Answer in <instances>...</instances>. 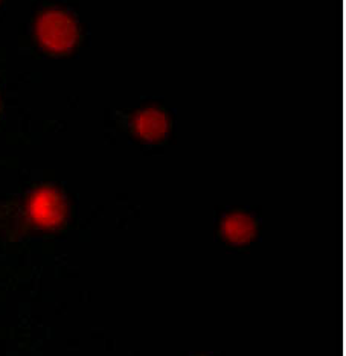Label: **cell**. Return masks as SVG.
<instances>
[{
	"instance_id": "6da1fadb",
	"label": "cell",
	"mask_w": 346,
	"mask_h": 356,
	"mask_svg": "<svg viewBox=\"0 0 346 356\" xmlns=\"http://www.w3.org/2000/svg\"><path fill=\"white\" fill-rule=\"evenodd\" d=\"M36 34L45 51L64 55L70 52L78 42V23L69 11L52 8L38 17Z\"/></svg>"
},
{
	"instance_id": "7a4b0ae2",
	"label": "cell",
	"mask_w": 346,
	"mask_h": 356,
	"mask_svg": "<svg viewBox=\"0 0 346 356\" xmlns=\"http://www.w3.org/2000/svg\"><path fill=\"white\" fill-rule=\"evenodd\" d=\"M261 230V220L247 210H232L223 216L220 232L224 241L233 245H243L252 242Z\"/></svg>"
},
{
	"instance_id": "3957f363",
	"label": "cell",
	"mask_w": 346,
	"mask_h": 356,
	"mask_svg": "<svg viewBox=\"0 0 346 356\" xmlns=\"http://www.w3.org/2000/svg\"><path fill=\"white\" fill-rule=\"evenodd\" d=\"M132 127L142 136L160 139L168 131V118L160 110H143L133 116Z\"/></svg>"
}]
</instances>
